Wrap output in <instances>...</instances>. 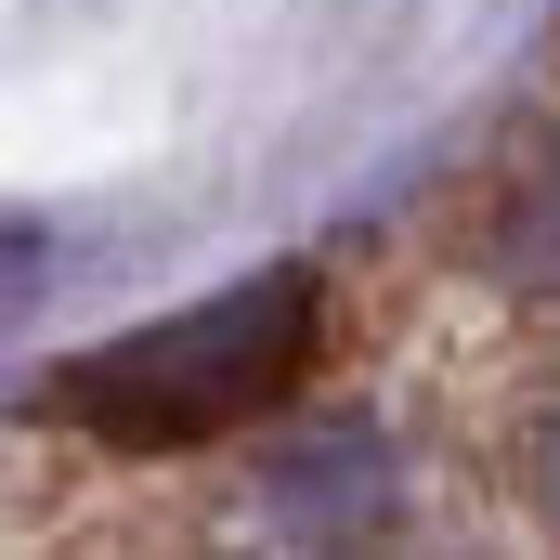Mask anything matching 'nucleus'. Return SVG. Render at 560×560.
<instances>
[{
    "label": "nucleus",
    "instance_id": "3",
    "mask_svg": "<svg viewBox=\"0 0 560 560\" xmlns=\"http://www.w3.org/2000/svg\"><path fill=\"white\" fill-rule=\"evenodd\" d=\"M522 495H535V522L560 535V378L535 392V418H522Z\"/></svg>",
    "mask_w": 560,
    "mask_h": 560
},
{
    "label": "nucleus",
    "instance_id": "2",
    "mask_svg": "<svg viewBox=\"0 0 560 560\" xmlns=\"http://www.w3.org/2000/svg\"><path fill=\"white\" fill-rule=\"evenodd\" d=\"M482 261H495V287H522V300H560V131L535 143V156H522V183L495 196Z\"/></svg>",
    "mask_w": 560,
    "mask_h": 560
},
{
    "label": "nucleus",
    "instance_id": "1",
    "mask_svg": "<svg viewBox=\"0 0 560 560\" xmlns=\"http://www.w3.org/2000/svg\"><path fill=\"white\" fill-rule=\"evenodd\" d=\"M326 352V287L313 275H248L170 326H131L105 352H79L52 392L66 418H92L105 443H222V430L275 418Z\"/></svg>",
    "mask_w": 560,
    "mask_h": 560
}]
</instances>
